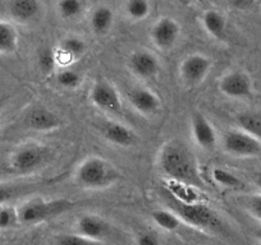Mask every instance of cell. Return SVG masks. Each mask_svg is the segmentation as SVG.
I'll return each instance as SVG.
<instances>
[{"label": "cell", "instance_id": "obj_1", "mask_svg": "<svg viewBox=\"0 0 261 245\" xmlns=\"http://www.w3.org/2000/svg\"><path fill=\"white\" fill-rule=\"evenodd\" d=\"M159 169L174 181L191 187L205 186L199 162L190 146L179 139L165 142L159 152Z\"/></svg>", "mask_w": 261, "mask_h": 245}, {"label": "cell", "instance_id": "obj_2", "mask_svg": "<svg viewBox=\"0 0 261 245\" xmlns=\"http://www.w3.org/2000/svg\"><path fill=\"white\" fill-rule=\"evenodd\" d=\"M164 194L167 197L168 208L172 209L182 222L205 232H213V234L225 232L224 221L212 207L199 202L180 201L168 189H165Z\"/></svg>", "mask_w": 261, "mask_h": 245}, {"label": "cell", "instance_id": "obj_3", "mask_svg": "<svg viewBox=\"0 0 261 245\" xmlns=\"http://www.w3.org/2000/svg\"><path fill=\"white\" fill-rule=\"evenodd\" d=\"M76 206L73 201L65 198L47 199L31 198L17 207L18 222L22 226H34L62 216Z\"/></svg>", "mask_w": 261, "mask_h": 245}, {"label": "cell", "instance_id": "obj_4", "mask_svg": "<svg viewBox=\"0 0 261 245\" xmlns=\"http://www.w3.org/2000/svg\"><path fill=\"white\" fill-rule=\"evenodd\" d=\"M76 182L85 189H104L114 186L120 174L109 161L101 157H87L76 170Z\"/></svg>", "mask_w": 261, "mask_h": 245}, {"label": "cell", "instance_id": "obj_5", "mask_svg": "<svg viewBox=\"0 0 261 245\" xmlns=\"http://www.w3.org/2000/svg\"><path fill=\"white\" fill-rule=\"evenodd\" d=\"M51 151L37 142H29L17 147L9 156L8 166L17 175H30L41 169L49 160Z\"/></svg>", "mask_w": 261, "mask_h": 245}, {"label": "cell", "instance_id": "obj_6", "mask_svg": "<svg viewBox=\"0 0 261 245\" xmlns=\"http://www.w3.org/2000/svg\"><path fill=\"white\" fill-rule=\"evenodd\" d=\"M18 127L24 131L49 133L63 126V120L54 111L44 106H31L18 119Z\"/></svg>", "mask_w": 261, "mask_h": 245}, {"label": "cell", "instance_id": "obj_7", "mask_svg": "<svg viewBox=\"0 0 261 245\" xmlns=\"http://www.w3.org/2000/svg\"><path fill=\"white\" fill-rule=\"evenodd\" d=\"M223 146L227 154L234 157H256L261 154V141L242 129H230L224 134Z\"/></svg>", "mask_w": 261, "mask_h": 245}, {"label": "cell", "instance_id": "obj_8", "mask_svg": "<svg viewBox=\"0 0 261 245\" xmlns=\"http://www.w3.org/2000/svg\"><path fill=\"white\" fill-rule=\"evenodd\" d=\"M90 100L97 109L113 115H122V101L117 88L107 79H96L90 88Z\"/></svg>", "mask_w": 261, "mask_h": 245}, {"label": "cell", "instance_id": "obj_9", "mask_svg": "<svg viewBox=\"0 0 261 245\" xmlns=\"http://www.w3.org/2000/svg\"><path fill=\"white\" fill-rule=\"evenodd\" d=\"M212 60L202 54H191L183 59L179 66L182 81L188 86H197L201 83L212 69Z\"/></svg>", "mask_w": 261, "mask_h": 245}, {"label": "cell", "instance_id": "obj_10", "mask_svg": "<svg viewBox=\"0 0 261 245\" xmlns=\"http://www.w3.org/2000/svg\"><path fill=\"white\" fill-rule=\"evenodd\" d=\"M219 89L223 95L234 100L248 99L253 94L252 81L243 71H230L223 76L219 82Z\"/></svg>", "mask_w": 261, "mask_h": 245}, {"label": "cell", "instance_id": "obj_11", "mask_svg": "<svg viewBox=\"0 0 261 245\" xmlns=\"http://www.w3.org/2000/svg\"><path fill=\"white\" fill-rule=\"evenodd\" d=\"M179 34V23L170 17H162L150 28V37L152 42L162 50H169L174 46Z\"/></svg>", "mask_w": 261, "mask_h": 245}, {"label": "cell", "instance_id": "obj_12", "mask_svg": "<svg viewBox=\"0 0 261 245\" xmlns=\"http://www.w3.org/2000/svg\"><path fill=\"white\" fill-rule=\"evenodd\" d=\"M130 72L141 79L154 78L159 72V60L147 50H136L130 54L128 60Z\"/></svg>", "mask_w": 261, "mask_h": 245}, {"label": "cell", "instance_id": "obj_13", "mask_svg": "<svg viewBox=\"0 0 261 245\" xmlns=\"http://www.w3.org/2000/svg\"><path fill=\"white\" fill-rule=\"evenodd\" d=\"M6 9L12 21L27 24L40 16L41 3L40 0H6Z\"/></svg>", "mask_w": 261, "mask_h": 245}, {"label": "cell", "instance_id": "obj_14", "mask_svg": "<svg viewBox=\"0 0 261 245\" xmlns=\"http://www.w3.org/2000/svg\"><path fill=\"white\" fill-rule=\"evenodd\" d=\"M191 131L197 146L202 149H213L217 146V132L209 120L201 112H195L191 119Z\"/></svg>", "mask_w": 261, "mask_h": 245}, {"label": "cell", "instance_id": "obj_15", "mask_svg": "<svg viewBox=\"0 0 261 245\" xmlns=\"http://www.w3.org/2000/svg\"><path fill=\"white\" fill-rule=\"evenodd\" d=\"M100 133L108 142L119 147L135 146L137 142V136L132 129L112 120L102 122L100 126Z\"/></svg>", "mask_w": 261, "mask_h": 245}, {"label": "cell", "instance_id": "obj_16", "mask_svg": "<svg viewBox=\"0 0 261 245\" xmlns=\"http://www.w3.org/2000/svg\"><path fill=\"white\" fill-rule=\"evenodd\" d=\"M110 224L96 215H84L77 221V232L92 241H100L110 234Z\"/></svg>", "mask_w": 261, "mask_h": 245}, {"label": "cell", "instance_id": "obj_17", "mask_svg": "<svg viewBox=\"0 0 261 245\" xmlns=\"http://www.w3.org/2000/svg\"><path fill=\"white\" fill-rule=\"evenodd\" d=\"M128 101L135 110L144 115H151L159 110L160 100L151 89L145 87H134L128 91Z\"/></svg>", "mask_w": 261, "mask_h": 245}, {"label": "cell", "instance_id": "obj_18", "mask_svg": "<svg viewBox=\"0 0 261 245\" xmlns=\"http://www.w3.org/2000/svg\"><path fill=\"white\" fill-rule=\"evenodd\" d=\"M41 186V182L0 181V206H7L11 202L34 193Z\"/></svg>", "mask_w": 261, "mask_h": 245}, {"label": "cell", "instance_id": "obj_19", "mask_svg": "<svg viewBox=\"0 0 261 245\" xmlns=\"http://www.w3.org/2000/svg\"><path fill=\"white\" fill-rule=\"evenodd\" d=\"M202 26L205 31L217 40H224L227 35V19L215 9H207L202 14Z\"/></svg>", "mask_w": 261, "mask_h": 245}, {"label": "cell", "instance_id": "obj_20", "mask_svg": "<svg viewBox=\"0 0 261 245\" xmlns=\"http://www.w3.org/2000/svg\"><path fill=\"white\" fill-rule=\"evenodd\" d=\"M19 36L16 26L11 21L0 19V54L12 55L17 51Z\"/></svg>", "mask_w": 261, "mask_h": 245}, {"label": "cell", "instance_id": "obj_21", "mask_svg": "<svg viewBox=\"0 0 261 245\" xmlns=\"http://www.w3.org/2000/svg\"><path fill=\"white\" fill-rule=\"evenodd\" d=\"M114 22V13L107 6L97 7L94 9L90 17V26L97 36H104L110 31Z\"/></svg>", "mask_w": 261, "mask_h": 245}, {"label": "cell", "instance_id": "obj_22", "mask_svg": "<svg viewBox=\"0 0 261 245\" xmlns=\"http://www.w3.org/2000/svg\"><path fill=\"white\" fill-rule=\"evenodd\" d=\"M238 128L261 141V111H242L237 115Z\"/></svg>", "mask_w": 261, "mask_h": 245}, {"label": "cell", "instance_id": "obj_23", "mask_svg": "<svg viewBox=\"0 0 261 245\" xmlns=\"http://www.w3.org/2000/svg\"><path fill=\"white\" fill-rule=\"evenodd\" d=\"M151 219L160 229L167 231H175L179 229L182 221L172 209H155L151 212Z\"/></svg>", "mask_w": 261, "mask_h": 245}, {"label": "cell", "instance_id": "obj_24", "mask_svg": "<svg viewBox=\"0 0 261 245\" xmlns=\"http://www.w3.org/2000/svg\"><path fill=\"white\" fill-rule=\"evenodd\" d=\"M59 51L69 59L82 56L86 51V42L79 36H67L59 42Z\"/></svg>", "mask_w": 261, "mask_h": 245}, {"label": "cell", "instance_id": "obj_25", "mask_svg": "<svg viewBox=\"0 0 261 245\" xmlns=\"http://www.w3.org/2000/svg\"><path fill=\"white\" fill-rule=\"evenodd\" d=\"M212 176L217 184L224 187V188L242 189L245 187L243 181L237 175L230 172L229 170L223 169V167H214L212 171Z\"/></svg>", "mask_w": 261, "mask_h": 245}, {"label": "cell", "instance_id": "obj_26", "mask_svg": "<svg viewBox=\"0 0 261 245\" xmlns=\"http://www.w3.org/2000/svg\"><path fill=\"white\" fill-rule=\"evenodd\" d=\"M85 0H59L58 12L64 19H74L85 11Z\"/></svg>", "mask_w": 261, "mask_h": 245}, {"label": "cell", "instance_id": "obj_27", "mask_svg": "<svg viewBox=\"0 0 261 245\" xmlns=\"http://www.w3.org/2000/svg\"><path fill=\"white\" fill-rule=\"evenodd\" d=\"M125 13L134 21H142L150 13L149 0H127Z\"/></svg>", "mask_w": 261, "mask_h": 245}, {"label": "cell", "instance_id": "obj_28", "mask_svg": "<svg viewBox=\"0 0 261 245\" xmlns=\"http://www.w3.org/2000/svg\"><path fill=\"white\" fill-rule=\"evenodd\" d=\"M57 82L63 88H76L82 83V76L76 69H63L57 74Z\"/></svg>", "mask_w": 261, "mask_h": 245}, {"label": "cell", "instance_id": "obj_29", "mask_svg": "<svg viewBox=\"0 0 261 245\" xmlns=\"http://www.w3.org/2000/svg\"><path fill=\"white\" fill-rule=\"evenodd\" d=\"M37 67L45 74L54 72L55 67H57V55H55L54 50H40L39 54H37Z\"/></svg>", "mask_w": 261, "mask_h": 245}, {"label": "cell", "instance_id": "obj_30", "mask_svg": "<svg viewBox=\"0 0 261 245\" xmlns=\"http://www.w3.org/2000/svg\"><path fill=\"white\" fill-rule=\"evenodd\" d=\"M19 225L18 216H17V208L9 204L0 206V230L13 229Z\"/></svg>", "mask_w": 261, "mask_h": 245}, {"label": "cell", "instance_id": "obj_31", "mask_svg": "<svg viewBox=\"0 0 261 245\" xmlns=\"http://www.w3.org/2000/svg\"><path fill=\"white\" fill-rule=\"evenodd\" d=\"M58 245H96V241L77 234H64L58 239Z\"/></svg>", "mask_w": 261, "mask_h": 245}, {"label": "cell", "instance_id": "obj_32", "mask_svg": "<svg viewBox=\"0 0 261 245\" xmlns=\"http://www.w3.org/2000/svg\"><path fill=\"white\" fill-rule=\"evenodd\" d=\"M246 208L253 219L261 222V194H253L248 197L246 202Z\"/></svg>", "mask_w": 261, "mask_h": 245}, {"label": "cell", "instance_id": "obj_33", "mask_svg": "<svg viewBox=\"0 0 261 245\" xmlns=\"http://www.w3.org/2000/svg\"><path fill=\"white\" fill-rule=\"evenodd\" d=\"M136 245H162L160 239L155 232L144 231L139 234L136 239Z\"/></svg>", "mask_w": 261, "mask_h": 245}, {"label": "cell", "instance_id": "obj_34", "mask_svg": "<svg viewBox=\"0 0 261 245\" xmlns=\"http://www.w3.org/2000/svg\"><path fill=\"white\" fill-rule=\"evenodd\" d=\"M7 96H0V117H2V114H3V110L6 107L7 104Z\"/></svg>", "mask_w": 261, "mask_h": 245}, {"label": "cell", "instance_id": "obj_35", "mask_svg": "<svg viewBox=\"0 0 261 245\" xmlns=\"http://www.w3.org/2000/svg\"><path fill=\"white\" fill-rule=\"evenodd\" d=\"M255 184L258 189H261V171H258L255 176Z\"/></svg>", "mask_w": 261, "mask_h": 245}, {"label": "cell", "instance_id": "obj_36", "mask_svg": "<svg viewBox=\"0 0 261 245\" xmlns=\"http://www.w3.org/2000/svg\"><path fill=\"white\" fill-rule=\"evenodd\" d=\"M185 4H204V0H180Z\"/></svg>", "mask_w": 261, "mask_h": 245}, {"label": "cell", "instance_id": "obj_37", "mask_svg": "<svg viewBox=\"0 0 261 245\" xmlns=\"http://www.w3.org/2000/svg\"><path fill=\"white\" fill-rule=\"evenodd\" d=\"M257 239H258V242H260V245H261V230L257 232Z\"/></svg>", "mask_w": 261, "mask_h": 245}, {"label": "cell", "instance_id": "obj_38", "mask_svg": "<svg viewBox=\"0 0 261 245\" xmlns=\"http://www.w3.org/2000/svg\"><path fill=\"white\" fill-rule=\"evenodd\" d=\"M0 245H2V244H0Z\"/></svg>", "mask_w": 261, "mask_h": 245}]
</instances>
